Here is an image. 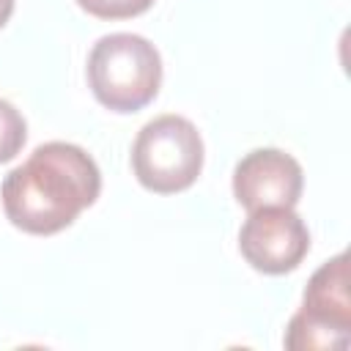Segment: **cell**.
<instances>
[{"label":"cell","instance_id":"obj_1","mask_svg":"<svg viewBox=\"0 0 351 351\" xmlns=\"http://www.w3.org/2000/svg\"><path fill=\"white\" fill-rule=\"evenodd\" d=\"M99 192L101 173L93 156L63 140L38 145L0 186L5 217L33 236L60 233L96 203Z\"/></svg>","mask_w":351,"mask_h":351},{"label":"cell","instance_id":"obj_2","mask_svg":"<svg viewBox=\"0 0 351 351\" xmlns=\"http://www.w3.org/2000/svg\"><path fill=\"white\" fill-rule=\"evenodd\" d=\"M85 71L96 101L112 112L143 110L162 85L159 49L137 33L101 36L88 55Z\"/></svg>","mask_w":351,"mask_h":351},{"label":"cell","instance_id":"obj_3","mask_svg":"<svg viewBox=\"0 0 351 351\" xmlns=\"http://www.w3.org/2000/svg\"><path fill=\"white\" fill-rule=\"evenodd\" d=\"M132 170L137 181L156 195L189 189L203 170V137L184 115H159L148 121L132 145Z\"/></svg>","mask_w":351,"mask_h":351},{"label":"cell","instance_id":"obj_4","mask_svg":"<svg viewBox=\"0 0 351 351\" xmlns=\"http://www.w3.org/2000/svg\"><path fill=\"white\" fill-rule=\"evenodd\" d=\"M351 343V296H348V255L340 252L321 263L285 329L291 351H332Z\"/></svg>","mask_w":351,"mask_h":351},{"label":"cell","instance_id":"obj_5","mask_svg":"<svg viewBox=\"0 0 351 351\" xmlns=\"http://www.w3.org/2000/svg\"><path fill=\"white\" fill-rule=\"evenodd\" d=\"M239 250L255 271L285 274L310 252V230L293 208H258L239 230Z\"/></svg>","mask_w":351,"mask_h":351},{"label":"cell","instance_id":"obj_6","mask_svg":"<svg viewBox=\"0 0 351 351\" xmlns=\"http://www.w3.org/2000/svg\"><path fill=\"white\" fill-rule=\"evenodd\" d=\"M302 189V165L280 148H255L233 167V195L247 211L293 208Z\"/></svg>","mask_w":351,"mask_h":351},{"label":"cell","instance_id":"obj_7","mask_svg":"<svg viewBox=\"0 0 351 351\" xmlns=\"http://www.w3.org/2000/svg\"><path fill=\"white\" fill-rule=\"evenodd\" d=\"M25 140H27V123L22 112L11 101L0 99V165L11 162L22 151Z\"/></svg>","mask_w":351,"mask_h":351},{"label":"cell","instance_id":"obj_8","mask_svg":"<svg viewBox=\"0 0 351 351\" xmlns=\"http://www.w3.org/2000/svg\"><path fill=\"white\" fill-rule=\"evenodd\" d=\"M82 11L96 19H132L145 14L154 0H77Z\"/></svg>","mask_w":351,"mask_h":351},{"label":"cell","instance_id":"obj_9","mask_svg":"<svg viewBox=\"0 0 351 351\" xmlns=\"http://www.w3.org/2000/svg\"><path fill=\"white\" fill-rule=\"evenodd\" d=\"M11 14H14V0H0V27L11 19Z\"/></svg>","mask_w":351,"mask_h":351}]
</instances>
